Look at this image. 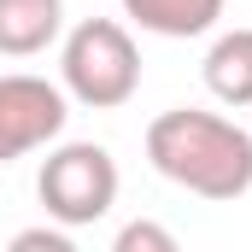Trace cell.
I'll use <instances>...</instances> for the list:
<instances>
[{"instance_id":"obj_4","label":"cell","mask_w":252,"mask_h":252,"mask_svg":"<svg viewBox=\"0 0 252 252\" xmlns=\"http://www.w3.org/2000/svg\"><path fill=\"white\" fill-rule=\"evenodd\" d=\"M70 118V100H64L59 82L47 76H30V70H12L0 76V164L47 147Z\"/></svg>"},{"instance_id":"obj_6","label":"cell","mask_w":252,"mask_h":252,"mask_svg":"<svg viewBox=\"0 0 252 252\" xmlns=\"http://www.w3.org/2000/svg\"><path fill=\"white\" fill-rule=\"evenodd\" d=\"M124 18L141 24L147 35H170V41H188L217 30L223 18V0H124Z\"/></svg>"},{"instance_id":"obj_9","label":"cell","mask_w":252,"mask_h":252,"mask_svg":"<svg viewBox=\"0 0 252 252\" xmlns=\"http://www.w3.org/2000/svg\"><path fill=\"white\" fill-rule=\"evenodd\" d=\"M6 252H76V241L64 235V229H24V235H12V247Z\"/></svg>"},{"instance_id":"obj_2","label":"cell","mask_w":252,"mask_h":252,"mask_svg":"<svg viewBox=\"0 0 252 252\" xmlns=\"http://www.w3.org/2000/svg\"><path fill=\"white\" fill-rule=\"evenodd\" d=\"M64 100L88 112H118L141 88V47L118 18H82L59 47Z\"/></svg>"},{"instance_id":"obj_8","label":"cell","mask_w":252,"mask_h":252,"mask_svg":"<svg viewBox=\"0 0 252 252\" xmlns=\"http://www.w3.org/2000/svg\"><path fill=\"white\" fill-rule=\"evenodd\" d=\"M112 252H182V241H176L164 223H153V217H135V223H124V229H118Z\"/></svg>"},{"instance_id":"obj_7","label":"cell","mask_w":252,"mask_h":252,"mask_svg":"<svg viewBox=\"0 0 252 252\" xmlns=\"http://www.w3.org/2000/svg\"><path fill=\"white\" fill-rule=\"evenodd\" d=\"M205 88L223 106H252V30H223L205 53Z\"/></svg>"},{"instance_id":"obj_5","label":"cell","mask_w":252,"mask_h":252,"mask_svg":"<svg viewBox=\"0 0 252 252\" xmlns=\"http://www.w3.org/2000/svg\"><path fill=\"white\" fill-rule=\"evenodd\" d=\"M64 0H0V53L6 59H35L59 41Z\"/></svg>"},{"instance_id":"obj_1","label":"cell","mask_w":252,"mask_h":252,"mask_svg":"<svg viewBox=\"0 0 252 252\" xmlns=\"http://www.w3.org/2000/svg\"><path fill=\"white\" fill-rule=\"evenodd\" d=\"M147 158L164 182L199 193V199H241L252 193V129L229 124L199 106H170L147 124Z\"/></svg>"},{"instance_id":"obj_3","label":"cell","mask_w":252,"mask_h":252,"mask_svg":"<svg viewBox=\"0 0 252 252\" xmlns=\"http://www.w3.org/2000/svg\"><path fill=\"white\" fill-rule=\"evenodd\" d=\"M35 193L59 229H88L118 205V158L100 141H64L41 158Z\"/></svg>"}]
</instances>
